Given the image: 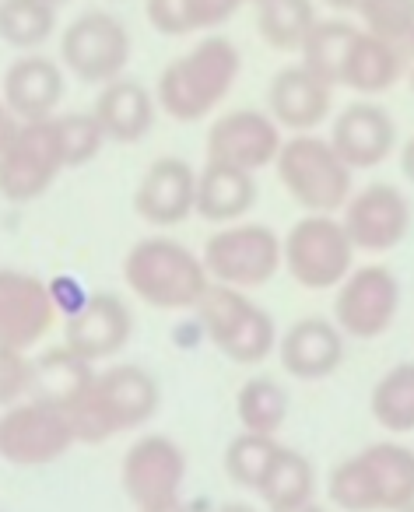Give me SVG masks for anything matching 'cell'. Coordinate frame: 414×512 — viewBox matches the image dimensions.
Wrapping results in <instances>:
<instances>
[{
  "label": "cell",
  "mask_w": 414,
  "mask_h": 512,
  "mask_svg": "<svg viewBox=\"0 0 414 512\" xmlns=\"http://www.w3.org/2000/svg\"><path fill=\"white\" fill-rule=\"evenodd\" d=\"M243 74V57L229 36L197 39L158 74V109L176 123H200L215 113Z\"/></svg>",
  "instance_id": "cell-1"
},
{
  "label": "cell",
  "mask_w": 414,
  "mask_h": 512,
  "mask_svg": "<svg viewBox=\"0 0 414 512\" xmlns=\"http://www.w3.org/2000/svg\"><path fill=\"white\" fill-rule=\"evenodd\" d=\"M158 404H162V386L144 365H109L95 372L67 418L78 432V442L99 446L148 425L158 414Z\"/></svg>",
  "instance_id": "cell-2"
},
{
  "label": "cell",
  "mask_w": 414,
  "mask_h": 512,
  "mask_svg": "<svg viewBox=\"0 0 414 512\" xmlns=\"http://www.w3.org/2000/svg\"><path fill=\"white\" fill-rule=\"evenodd\" d=\"M123 281L144 306L169 309V313L197 309L207 288L215 285L204 267V256L169 235H148L134 242L123 256Z\"/></svg>",
  "instance_id": "cell-3"
},
{
  "label": "cell",
  "mask_w": 414,
  "mask_h": 512,
  "mask_svg": "<svg viewBox=\"0 0 414 512\" xmlns=\"http://www.w3.org/2000/svg\"><path fill=\"white\" fill-rule=\"evenodd\" d=\"M414 491V449L372 442L327 477V498L344 512H404Z\"/></svg>",
  "instance_id": "cell-4"
},
{
  "label": "cell",
  "mask_w": 414,
  "mask_h": 512,
  "mask_svg": "<svg viewBox=\"0 0 414 512\" xmlns=\"http://www.w3.org/2000/svg\"><path fill=\"white\" fill-rule=\"evenodd\" d=\"M281 186L306 214H341L355 193V169L337 155L330 137L292 134L274 162Z\"/></svg>",
  "instance_id": "cell-5"
},
{
  "label": "cell",
  "mask_w": 414,
  "mask_h": 512,
  "mask_svg": "<svg viewBox=\"0 0 414 512\" xmlns=\"http://www.w3.org/2000/svg\"><path fill=\"white\" fill-rule=\"evenodd\" d=\"M64 169L67 158L53 116L50 120H18L4 113V123H0V193L4 200L32 204L57 183Z\"/></svg>",
  "instance_id": "cell-6"
},
{
  "label": "cell",
  "mask_w": 414,
  "mask_h": 512,
  "mask_svg": "<svg viewBox=\"0 0 414 512\" xmlns=\"http://www.w3.org/2000/svg\"><path fill=\"white\" fill-rule=\"evenodd\" d=\"M200 330L229 362L236 365H260L278 351V327L274 316L246 292L229 285H211L197 306Z\"/></svg>",
  "instance_id": "cell-7"
},
{
  "label": "cell",
  "mask_w": 414,
  "mask_h": 512,
  "mask_svg": "<svg viewBox=\"0 0 414 512\" xmlns=\"http://www.w3.org/2000/svg\"><path fill=\"white\" fill-rule=\"evenodd\" d=\"M285 271L306 292L341 288L355 271V242L348 239L337 214H306L288 228L285 239Z\"/></svg>",
  "instance_id": "cell-8"
},
{
  "label": "cell",
  "mask_w": 414,
  "mask_h": 512,
  "mask_svg": "<svg viewBox=\"0 0 414 512\" xmlns=\"http://www.w3.org/2000/svg\"><path fill=\"white\" fill-rule=\"evenodd\" d=\"M200 256H204L211 281L253 292V288L271 285L274 274L285 267V242L274 235V228L260 221H236L207 235Z\"/></svg>",
  "instance_id": "cell-9"
},
{
  "label": "cell",
  "mask_w": 414,
  "mask_h": 512,
  "mask_svg": "<svg viewBox=\"0 0 414 512\" xmlns=\"http://www.w3.org/2000/svg\"><path fill=\"white\" fill-rule=\"evenodd\" d=\"M134 53L127 25L113 11H81L64 32H60V64L85 85H109L123 78Z\"/></svg>",
  "instance_id": "cell-10"
},
{
  "label": "cell",
  "mask_w": 414,
  "mask_h": 512,
  "mask_svg": "<svg viewBox=\"0 0 414 512\" xmlns=\"http://www.w3.org/2000/svg\"><path fill=\"white\" fill-rule=\"evenodd\" d=\"M78 446L71 418L39 397L18 400L0 418V456L15 467H46Z\"/></svg>",
  "instance_id": "cell-11"
},
{
  "label": "cell",
  "mask_w": 414,
  "mask_h": 512,
  "mask_svg": "<svg viewBox=\"0 0 414 512\" xmlns=\"http://www.w3.org/2000/svg\"><path fill=\"white\" fill-rule=\"evenodd\" d=\"M186 453L172 435L148 432L130 442V449L120 460V484L123 495L134 502V509L179 502L186 481Z\"/></svg>",
  "instance_id": "cell-12"
},
{
  "label": "cell",
  "mask_w": 414,
  "mask_h": 512,
  "mask_svg": "<svg viewBox=\"0 0 414 512\" xmlns=\"http://www.w3.org/2000/svg\"><path fill=\"white\" fill-rule=\"evenodd\" d=\"M400 313V281L390 267L365 264L344 278L334 295V323L344 337L376 341L393 327Z\"/></svg>",
  "instance_id": "cell-13"
},
{
  "label": "cell",
  "mask_w": 414,
  "mask_h": 512,
  "mask_svg": "<svg viewBox=\"0 0 414 512\" xmlns=\"http://www.w3.org/2000/svg\"><path fill=\"white\" fill-rule=\"evenodd\" d=\"M64 313L53 281L29 271H0V348L32 351Z\"/></svg>",
  "instance_id": "cell-14"
},
{
  "label": "cell",
  "mask_w": 414,
  "mask_h": 512,
  "mask_svg": "<svg viewBox=\"0 0 414 512\" xmlns=\"http://www.w3.org/2000/svg\"><path fill=\"white\" fill-rule=\"evenodd\" d=\"M411 200L393 183H369L351 193L341 225L358 253H390L411 235Z\"/></svg>",
  "instance_id": "cell-15"
},
{
  "label": "cell",
  "mask_w": 414,
  "mask_h": 512,
  "mask_svg": "<svg viewBox=\"0 0 414 512\" xmlns=\"http://www.w3.org/2000/svg\"><path fill=\"white\" fill-rule=\"evenodd\" d=\"M281 144H285L281 127L271 113H260V109H232L218 116L204 137L207 162H225L246 172H260L278 162Z\"/></svg>",
  "instance_id": "cell-16"
},
{
  "label": "cell",
  "mask_w": 414,
  "mask_h": 512,
  "mask_svg": "<svg viewBox=\"0 0 414 512\" xmlns=\"http://www.w3.org/2000/svg\"><path fill=\"white\" fill-rule=\"evenodd\" d=\"M130 337H134V313L113 292L85 295V302L64 323V348L92 365L116 358Z\"/></svg>",
  "instance_id": "cell-17"
},
{
  "label": "cell",
  "mask_w": 414,
  "mask_h": 512,
  "mask_svg": "<svg viewBox=\"0 0 414 512\" xmlns=\"http://www.w3.org/2000/svg\"><path fill=\"white\" fill-rule=\"evenodd\" d=\"M134 214L151 228H176L197 214V169L183 158H155L134 190Z\"/></svg>",
  "instance_id": "cell-18"
},
{
  "label": "cell",
  "mask_w": 414,
  "mask_h": 512,
  "mask_svg": "<svg viewBox=\"0 0 414 512\" xmlns=\"http://www.w3.org/2000/svg\"><path fill=\"white\" fill-rule=\"evenodd\" d=\"M334 109V85L323 81L306 64L281 67L267 85V113L281 130L292 134H313Z\"/></svg>",
  "instance_id": "cell-19"
},
{
  "label": "cell",
  "mask_w": 414,
  "mask_h": 512,
  "mask_svg": "<svg viewBox=\"0 0 414 512\" xmlns=\"http://www.w3.org/2000/svg\"><path fill=\"white\" fill-rule=\"evenodd\" d=\"M330 144L355 172L376 169L397 148V123L376 102H351L330 123Z\"/></svg>",
  "instance_id": "cell-20"
},
{
  "label": "cell",
  "mask_w": 414,
  "mask_h": 512,
  "mask_svg": "<svg viewBox=\"0 0 414 512\" xmlns=\"http://www.w3.org/2000/svg\"><path fill=\"white\" fill-rule=\"evenodd\" d=\"M67 92V67L46 53H22L4 71V113L18 120L57 116Z\"/></svg>",
  "instance_id": "cell-21"
},
{
  "label": "cell",
  "mask_w": 414,
  "mask_h": 512,
  "mask_svg": "<svg viewBox=\"0 0 414 512\" xmlns=\"http://www.w3.org/2000/svg\"><path fill=\"white\" fill-rule=\"evenodd\" d=\"M278 362L299 383H320L344 362V330L323 316H302L281 334Z\"/></svg>",
  "instance_id": "cell-22"
},
{
  "label": "cell",
  "mask_w": 414,
  "mask_h": 512,
  "mask_svg": "<svg viewBox=\"0 0 414 512\" xmlns=\"http://www.w3.org/2000/svg\"><path fill=\"white\" fill-rule=\"evenodd\" d=\"M158 99L134 78H116L95 95V120L106 130L109 144H137L155 127Z\"/></svg>",
  "instance_id": "cell-23"
},
{
  "label": "cell",
  "mask_w": 414,
  "mask_h": 512,
  "mask_svg": "<svg viewBox=\"0 0 414 512\" xmlns=\"http://www.w3.org/2000/svg\"><path fill=\"white\" fill-rule=\"evenodd\" d=\"M257 204V176L225 162H204L197 172V214L225 228L243 221Z\"/></svg>",
  "instance_id": "cell-24"
},
{
  "label": "cell",
  "mask_w": 414,
  "mask_h": 512,
  "mask_svg": "<svg viewBox=\"0 0 414 512\" xmlns=\"http://www.w3.org/2000/svg\"><path fill=\"white\" fill-rule=\"evenodd\" d=\"M407 71V53L404 46L386 43V39L372 36V32H358L351 53L344 60L341 85L358 95H383L404 78Z\"/></svg>",
  "instance_id": "cell-25"
},
{
  "label": "cell",
  "mask_w": 414,
  "mask_h": 512,
  "mask_svg": "<svg viewBox=\"0 0 414 512\" xmlns=\"http://www.w3.org/2000/svg\"><path fill=\"white\" fill-rule=\"evenodd\" d=\"M92 362L78 358L71 348H53L46 351L43 358L36 362V386H32V397L46 400V404L60 407V411H71L74 404L81 400V393L88 390V383L95 379Z\"/></svg>",
  "instance_id": "cell-26"
},
{
  "label": "cell",
  "mask_w": 414,
  "mask_h": 512,
  "mask_svg": "<svg viewBox=\"0 0 414 512\" xmlns=\"http://www.w3.org/2000/svg\"><path fill=\"white\" fill-rule=\"evenodd\" d=\"M236 15L229 0H144V18L169 39L222 29Z\"/></svg>",
  "instance_id": "cell-27"
},
{
  "label": "cell",
  "mask_w": 414,
  "mask_h": 512,
  "mask_svg": "<svg viewBox=\"0 0 414 512\" xmlns=\"http://www.w3.org/2000/svg\"><path fill=\"white\" fill-rule=\"evenodd\" d=\"M260 502L271 512L295 509V505L316 502V467L306 453L292 446H281L278 460L271 463L264 484H260Z\"/></svg>",
  "instance_id": "cell-28"
},
{
  "label": "cell",
  "mask_w": 414,
  "mask_h": 512,
  "mask_svg": "<svg viewBox=\"0 0 414 512\" xmlns=\"http://www.w3.org/2000/svg\"><path fill=\"white\" fill-rule=\"evenodd\" d=\"M316 22L320 15L313 0H264L257 8L260 39L278 53H302Z\"/></svg>",
  "instance_id": "cell-29"
},
{
  "label": "cell",
  "mask_w": 414,
  "mask_h": 512,
  "mask_svg": "<svg viewBox=\"0 0 414 512\" xmlns=\"http://www.w3.org/2000/svg\"><path fill=\"white\" fill-rule=\"evenodd\" d=\"M369 411L386 432H414V362H397L376 379L369 393Z\"/></svg>",
  "instance_id": "cell-30"
},
{
  "label": "cell",
  "mask_w": 414,
  "mask_h": 512,
  "mask_svg": "<svg viewBox=\"0 0 414 512\" xmlns=\"http://www.w3.org/2000/svg\"><path fill=\"white\" fill-rule=\"evenodd\" d=\"M236 418L243 432L278 435L288 418V390L271 376H250L236 393Z\"/></svg>",
  "instance_id": "cell-31"
},
{
  "label": "cell",
  "mask_w": 414,
  "mask_h": 512,
  "mask_svg": "<svg viewBox=\"0 0 414 512\" xmlns=\"http://www.w3.org/2000/svg\"><path fill=\"white\" fill-rule=\"evenodd\" d=\"M57 32V8L46 0H4L0 4V36L18 53H39Z\"/></svg>",
  "instance_id": "cell-32"
},
{
  "label": "cell",
  "mask_w": 414,
  "mask_h": 512,
  "mask_svg": "<svg viewBox=\"0 0 414 512\" xmlns=\"http://www.w3.org/2000/svg\"><path fill=\"white\" fill-rule=\"evenodd\" d=\"M358 32H362V29H358V25H351V22H344V18H320V22H316V29L309 32L302 53H299L302 64L337 88V85H341L344 60H348L351 43H355Z\"/></svg>",
  "instance_id": "cell-33"
},
{
  "label": "cell",
  "mask_w": 414,
  "mask_h": 512,
  "mask_svg": "<svg viewBox=\"0 0 414 512\" xmlns=\"http://www.w3.org/2000/svg\"><path fill=\"white\" fill-rule=\"evenodd\" d=\"M281 442L278 435H257V432H239L236 439L225 446V477H229L236 488L260 491L271 463L278 460Z\"/></svg>",
  "instance_id": "cell-34"
},
{
  "label": "cell",
  "mask_w": 414,
  "mask_h": 512,
  "mask_svg": "<svg viewBox=\"0 0 414 512\" xmlns=\"http://www.w3.org/2000/svg\"><path fill=\"white\" fill-rule=\"evenodd\" d=\"M355 15L372 36L397 46H414V0H362Z\"/></svg>",
  "instance_id": "cell-35"
},
{
  "label": "cell",
  "mask_w": 414,
  "mask_h": 512,
  "mask_svg": "<svg viewBox=\"0 0 414 512\" xmlns=\"http://www.w3.org/2000/svg\"><path fill=\"white\" fill-rule=\"evenodd\" d=\"M60 134V148H64L67 169H81L88 165L106 144V130L99 127L95 113H57L53 116Z\"/></svg>",
  "instance_id": "cell-36"
},
{
  "label": "cell",
  "mask_w": 414,
  "mask_h": 512,
  "mask_svg": "<svg viewBox=\"0 0 414 512\" xmlns=\"http://www.w3.org/2000/svg\"><path fill=\"white\" fill-rule=\"evenodd\" d=\"M0 397L4 404H18L22 397H32L36 386V362H29V351L0 348Z\"/></svg>",
  "instance_id": "cell-37"
},
{
  "label": "cell",
  "mask_w": 414,
  "mask_h": 512,
  "mask_svg": "<svg viewBox=\"0 0 414 512\" xmlns=\"http://www.w3.org/2000/svg\"><path fill=\"white\" fill-rule=\"evenodd\" d=\"M400 172H404V179L414 186V134L400 144Z\"/></svg>",
  "instance_id": "cell-38"
},
{
  "label": "cell",
  "mask_w": 414,
  "mask_h": 512,
  "mask_svg": "<svg viewBox=\"0 0 414 512\" xmlns=\"http://www.w3.org/2000/svg\"><path fill=\"white\" fill-rule=\"evenodd\" d=\"M137 512H190V505L179 498V502H165V505H151V509H137Z\"/></svg>",
  "instance_id": "cell-39"
},
{
  "label": "cell",
  "mask_w": 414,
  "mask_h": 512,
  "mask_svg": "<svg viewBox=\"0 0 414 512\" xmlns=\"http://www.w3.org/2000/svg\"><path fill=\"white\" fill-rule=\"evenodd\" d=\"M323 4H327V8H334V11H358V4H362V0H323Z\"/></svg>",
  "instance_id": "cell-40"
},
{
  "label": "cell",
  "mask_w": 414,
  "mask_h": 512,
  "mask_svg": "<svg viewBox=\"0 0 414 512\" xmlns=\"http://www.w3.org/2000/svg\"><path fill=\"white\" fill-rule=\"evenodd\" d=\"M215 512H257V509H253L250 502H222Z\"/></svg>",
  "instance_id": "cell-41"
},
{
  "label": "cell",
  "mask_w": 414,
  "mask_h": 512,
  "mask_svg": "<svg viewBox=\"0 0 414 512\" xmlns=\"http://www.w3.org/2000/svg\"><path fill=\"white\" fill-rule=\"evenodd\" d=\"M281 512H330V509L320 502H306V505H295V509H281Z\"/></svg>",
  "instance_id": "cell-42"
},
{
  "label": "cell",
  "mask_w": 414,
  "mask_h": 512,
  "mask_svg": "<svg viewBox=\"0 0 414 512\" xmlns=\"http://www.w3.org/2000/svg\"><path fill=\"white\" fill-rule=\"evenodd\" d=\"M229 4H232V8H243V4H253V8H260V4H264V0H229Z\"/></svg>",
  "instance_id": "cell-43"
},
{
  "label": "cell",
  "mask_w": 414,
  "mask_h": 512,
  "mask_svg": "<svg viewBox=\"0 0 414 512\" xmlns=\"http://www.w3.org/2000/svg\"><path fill=\"white\" fill-rule=\"evenodd\" d=\"M46 4H53V8H64V4H71V0H46Z\"/></svg>",
  "instance_id": "cell-44"
},
{
  "label": "cell",
  "mask_w": 414,
  "mask_h": 512,
  "mask_svg": "<svg viewBox=\"0 0 414 512\" xmlns=\"http://www.w3.org/2000/svg\"><path fill=\"white\" fill-rule=\"evenodd\" d=\"M404 512H414V491H411V498H407V505H404Z\"/></svg>",
  "instance_id": "cell-45"
},
{
  "label": "cell",
  "mask_w": 414,
  "mask_h": 512,
  "mask_svg": "<svg viewBox=\"0 0 414 512\" xmlns=\"http://www.w3.org/2000/svg\"><path fill=\"white\" fill-rule=\"evenodd\" d=\"M411 92H414V67H411Z\"/></svg>",
  "instance_id": "cell-46"
}]
</instances>
